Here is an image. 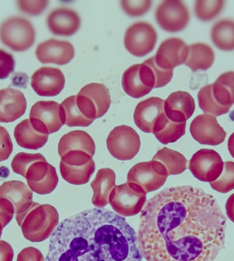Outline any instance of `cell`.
Segmentation results:
<instances>
[{
  "label": "cell",
  "instance_id": "obj_2",
  "mask_svg": "<svg viewBox=\"0 0 234 261\" xmlns=\"http://www.w3.org/2000/svg\"><path fill=\"white\" fill-rule=\"evenodd\" d=\"M138 244L126 219L106 208H90L58 225L45 261H142Z\"/></svg>",
  "mask_w": 234,
  "mask_h": 261
},
{
  "label": "cell",
  "instance_id": "obj_22",
  "mask_svg": "<svg viewBox=\"0 0 234 261\" xmlns=\"http://www.w3.org/2000/svg\"><path fill=\"white\" fill-rule=\"evenodd\" d=\"M0 198L9 200L13 204L15 215H18L31 206L33 193L24 182L11 180L0 186Z\"/></svg>",
  "mask_w": 234,
  "mask_h": 261
},
{
  "label": "cell",
  "instance_id": "obj_3",
  "mask_svg": "<svg viewBox=\"0 0 234 261\" xmlns=\"http://www.w3.org/2000/svg\"><path fill=\"white\" fill-rule=\"evenodd\" d=\"M15 218L24 238L31 242L48 240L59 224V215L54 206L34 202L25 212L16 215Z\"/></svg>",
  "mask_w": 234,
  "mask_h": 261
},
{
  "label": "cell",
  "instance_id": "obj_47",
  "mask_svg": "<svg viewBox=\"0 0 234 261\" xmlns=\"http://www.w3.org/2000/svg\"><path fill=\"white\" fill-rule=\"evenodd\" d=\"M4 228H5V227L3 226V224L0 222V239H1L2 234H3Z\"/></svg>",
  "mask_w": 234,
  "mask_h": 261
},
{
  "label": "cell",
  "instance_id": "obj_28",
  "mask_svg": "<svg viewBox=\"0 0 234 261\" xmlns=\"http://www.w3.org/2000/svg\"><path fill=\"white\" fill-rule=\"evenodd\" d=\"M96 168L93 160L82 166L68 165L62 161L60 164V171L63 179L75 186L87 184L96 171Z\"/></svg>",
  "mask_w": 234,
  "mask_h": 261
},
{
  "label": "cell",
  "instance_id": "obj_32",
  "mask_svg": "<svg viewBox=\"0 0 234 261\" xmlns=\"http://www.w3.org/2000/svg\"><path fill=\"white\" fill-rule=\"evenodd\" d=\"M152 160L158 161L165 166L169 175H177L187 169L188 161L180 152L165 147L159 150Z\"/></svg>",
  "mask_w": 234,
  "mask_h": 261
},
{
  "label": "cell",
  "instance_id": "obj_40",
  "mask_svg": "<svg viewBox=\"0 0 234 261\" xmlns=\"http://www.w3.org/2000/svg\"><path fill=\"white\" fill-rule=\"evenodd\" d=\"M15 61L13 56L0 49V80L9 77L15 70Z\"/></svg>",
  "mask_w": 234,
  "mask_h": 261
},
{
  "label": "cell",
  "instance_id": "obj_31",
  "mask_svg": "<svg viewBox=\"0 0 234 261\" xmlns=\"http://www.w3.org/2000/svg\"><path fill=\"white\" fill-rule=\"evenodd\" d=\"M80 92L88 96L96 106L99 118L104 116L108 111L111 105L110 94L108 88L104 84H88L84 86Z\"/></svg>",
  "mask_w": 234,
  "mask_h": 261
},
{
  "label": "cell",
  "instance_id": "obj_26",
  "mask_svg": "<svg viewBox=\"0 0 234 261\" xmlns=\"http://www.w3.org/2000/svg\"><path fill=\"white\" fill-rule=\"evenodd\" d=\"M186 122L178 123L169 120L165 112L161 114L153 126L152 134L160 143H174L185 134Z\"/></svg>",
  "mask_w": 234,
  "mask_h": 261
},
{
  "label": "cell",
  "instance_id": "obj_25",
  "mask_svg": "<svg viewBox=\"0 0 234 261\" xmlns=\"http://www.w3.org/2000/svg\"><path fill=\"white\" fill-rule=\"evenodd\" d=\"M14 137L18 145L30 150H38L47 143L49 136L39 133L34 129L30 119L19 122L15 126Z\"/></svg>",
  "mask_w": 234,
  "mask_h": 261
},
{
  "label": "cell",
  "instance_id": "obj_7",
  "mask_svg": "<svg viewBox=\"0 0 234 261\" xmlns=\"http://www.w3.org/2000/svg\"><path fill=\"white\" fill-rule=\"evenodd\" d=\"M30 120L34 129L49 136L65 124L63 108L54 101L36 102L30 110Z\"/></svg>",
  "mask_w": 234,
  "mask_h": 261
},
{
  "label": "cell",
  "instance_id": "obj_34",
  "mask_svg": "<svg viewBox=\"0 0 234 261\" xmlns=\"http://www.w3.org/2000/svg\"><path fill=\"white\" fill-rule=\"evenodd\" d=\"M224 6L225 2L222 0H199L195 2V12L201 21H209L219 15Z\"/></svg>",
  "mask_w": 234,
  "mask_h": 261
},
{
  "label": "cell",
  "instance_id": "obj_14",
  "mask_svg": "<svg viewBox=\"0 0 234 261\" xmlns=\"http://www.w3.org/2000/svg\"><path fill=\"white\" fill-rule=\"evenodd\" d=\"M192 137L199 144L217 146L225 141L227 132L215 116L201 114L194 118L190 126Z\"/></svg>",
  "mask_w": 234,
  "mask_h": 261
},
{
  "label": "cell",
  "instance_id": "obj_41",
  "mask_svg": "<svg viewBox=\"0 0 234 261\" xmlns=\"http://www.w3.org/2000/svg\"><path fill=\"white\" fill-rule=\"evenodd\" d=\"M13 151V144L7 128L0 126V162L7 160Z\"/></svg>",
  "mask_w": 234,
  "mask_h": 261
},
{
  "label": "cell",
  "instance_id": "obj_42",
  "mask_svg": "<svg viewBox=\"0 0 234 261\" xmlns=\"http://www.w3.org/2000/svg\"><path fill=\"white\" fill-rule=\"evenodd\" d=\"M15 210L13 204L6 198H0V222L7 226L13 220Z\"/></svg>",
  "mask_w": 234,
  "mask_h": 261
},
{
  "label": "cell",
  "instance_id": "obj_35",
  "mask_svg": "<svg viewBox=\"0 0 234 261\" xmlns=\"http://www.w3.org/2000/svg\"><path fill=\"white\" fill-rule=\"evenodd\" d=\"M209 185L214 190L222 194H226L234 190V162H224L221 176Z\"/></svg>",
  "mask_w": 234,
  "mask_h": 261
},
{
  "label": "cell",
  "instance_id": "obj_20",
  "mask_svg": "<svg viewBox=\"0 0 234 261\" xmlns=\"http://www.w3.org/2000/svg\"><path fill=\"white\" fill-rule=\"evenodd\" d=\"M165 112L171 121L182 123L186 122L193 115L195 110V102L189 92H173L165 101Z\"/></svg>",
  "mask_w": 234,
  "mask_h": 261
},
{
  "label": "cell",
  "instance_id": "obj_9",
  "mask_svg": "<svg viewBox=\"0 0 234 261\" xmlns=\"http://www.w3.org/2000/svg\"><path fill=\"white\" fill-rule=\"evenodd\" d=\"M165 166L158 161L141 162L133 166L128 174V181L141 186L146 194L158 190L169 176Z\"/></svg>",
  "mask_w": 234,
  "mask_h": 261
},
{
  "label": "cell",
  "instance_id": "obj_24",
  "mask_svg": "<svg viewBox=\"0 0 234 261\" xmlns=\"http://www.w3.org/2000/svg\"><path fill=\"white\" fill-rule=\"evenodd\" d=\"M96 146L91 136L84 130H76L68 132L60 139L58 144V154L62 156L73 150H82L92 158L96 153Z\"/></svg>",
  "mask_w": 234,
  "mask_h": 261
},
{
  "label": "cell",
  "instance_id": "obj_15",
  "mask_svg": "<svg viewBox=\"0 0 234 261\" xmlns=\"http://www.w3.org/2000/svg\"><path fill=\"white\" fill-rule=\"evenodd\" d=\"M189 47L178 38H170L163 41L153 56L155 63L165 71H173L174 68L185 63Z\"/></svg>",
  "mask_w": 234,
  "mask_h": 261
},
{
  "label": "cell",
  "instance_id": "obj_4",
  "mask_svg": "<svg viewBox=\"0 0 234 261\" xmlns=\"http://www.w3.org/2000/svg\"><path fill=\"white\" fill-rule=\"evenodd\" d=\"M197 97L204 114L215 117L227 114L234 104V71L221 74L215 83L201 88Z\"/></svg>",
  "mask_w": 234,
  "mask_h": 261
},
{
  "label": "cell",
  "instance_id": "obj_38",
  "mask_svg": "<svg viewBox=\"0 0 234 261\" xmlns=\"http://www.w3.org/2000/svg\"><path fill=\"white\" fill-rule=\"evenodd\" d=\"M92 160L91 156L82 150H73L61 156V161L70 166H82Z\"/></svg>",
  "mask_w": 234,
  "mask_h": 261
},
{
  "label": "cell",
  "instance_id": "obj_44",
  "mask_svg": "<svg viewBox=\"0 0 234 261\" xmlns=\"http://www.w3.org/2000/svg\"><path fill=\"white\" fill-rule=\"evenodd\" d=\"M14 251L9 243L0 240V261H13Z\"/></svg>",
  "mask_w": 234,
  "mask_h": 261
},
{
  "label": "cell",
  "instance_id": "obj_29",
  "mask_svg": "<svg viewBox=\"0 0 234 261\" xmlns=\"http://www.w3.org/2000/svg\"><path fill=\"white\" fill-rule=\"evenodd\" d=\"M211 39L216 47L222 51L234 50V21L221 20L214 25L211 30Z\"/></svg>",
  "mask_w": 234,
  "mask_h": 261
},
{
  "label": "cell",
  "instance_id": "obj_30",
  "mask_svg": "<svg viewBox=\"0 0 234 261\" xmlns=\"http://www.w3.org/2000/svg\"><path fill=\"white\" fill-rule=\"evenodd\" d=\"M122 84L125 92L134 99L143 97L151 92L141 79L139 73V64H134L126 70L123 74Z\"/></svg>",
  "mask_w": 234,
  "mask_h": 261
},
{
  "label": "cell",
  "instance_id": "obj_37",
  "mask_svg": "<svg viewBox=\"0 0 234 261\" xmlns=\"http://www.w3.org/2000/svg\"><path fill=\"white\" fill-rule=\"evenodd\" d=\"M123 10L130 17H140L145 15L150 9L152 1H124L121 2Z\"/></svg>",
  "mask_w": 234,
  "mask_h": 261
},
{
  "label": "cell",
  "instance_id": "obj_36",
  "mask_svg": "<svg viewBox=\"0 0 234 261\" xmlns=\"http://www.w3.org/2000/svg\"><path fill=\"white\" fill-rule=\"evenodd\" d=\"M45 158L41 153L30 154L26 152H19L14 156L11 163L13 171L25 178L28 168L32 163Z\"/></svg>",
  "mask_w": 234,
  "mask_h": 261
},
{
  "label": "cell",
  "instance_id": "obj_33",
  "mask_svg": "<svg viewBox=\"0 0 234 261\" xmlns=\"http://www.w3.org/2000/svg\"><path fill=\"white\" fill-rule=\"evenodd\" d=\"M61 106L63 108L64 116H65V124L69 127H73V126L86 127L93 122L84 117L78 110L76 105V95L66 98L62 101Z\"/></svg>",
  "mask_w": 234,
  "mask_h": 261
},
{
  "label": "cell",
  "instance_id": "obj_46",
  "mask_svg": "<svg viewBox=\"0 0 234 261\" xmlns=\"http://www.w3.org/2000/svg\"><path fill=\"white\" fill-rule=\"evenodd\" d=\"M228 150L232 158H234V132L230 136L229 140H228Z\"/></svg>",
  "mask_w": 234,
  "mask_h": 261
},
{
  "label": "cell",
  "instance_id": "obj_6",
  "mask_svg": "<svg viewBox=\"0 0 234 261\" xmlns=\"http://www.w3.org/2000/svg\"><path fill=\"white\" fill-rule=\"evenodd\" d=\"M36 32L29 20L21 17H13L0 25L2 43L14 51L29 49L35 41Z\"/></svg>",
  "mask_w": 234,
  "mask_h": 261
},
{
  "label": "cell",
  "instance_id": "obj_10",
  "mask_svg": "<svg viewBox=\"0 0 234 261\" xmlns=\"http://www.w3.org/2000/svg\"><path fill=\"white\" fill-rule=\"evenodd\" d=\"M157 39L156 30L151 24L144 21L137 22L126 30L125 47L132 55L143 57L154 49Z\"/></svg>",
  "mask_w": 234,
  "mask_h": 261
},
{
  "label": "cell",
  "instance_id": "obj_43",
  "mask_svg": "<svg viewBox=\"0 0 234 261\" xmlns=\"http://www.w3.org/2000/svg\"><path fill=\"white\" fill-rule=\"evenodd\" d=\"M17 261H45L41 251L34 247H28L20 252Z\"/></svg>",
  "mask_w": 234,
  "mask_h": 261
},
{
  "label": "cell",
  "instance_id": "obj_18",
  "mask_svg": "<svg viewBox=\"0 0 234 261\" xmlns=\"http://www.w3.org/2000/svg\"><path fill=\"white\" fill-rule=\"evenodd\" d=\"M27 100L23 92L12 88L0 90V122L15 121L25 114Z\"/></svg>",
  "mask_w": 234,
  "mask_h": 261
},
{
  "label": "cell",
  "instance_id": "obj_23",
  "mask_svg": "<svg viewBox=\"0 0 234 261\" xmlns=\"http://www.w3.org/2000/svg\"><path fill=\"white\" fill-rule=\"evenodd\" d=\"M116 174L110 168L99 170L96 178L90 184L93 191L92 203L98 208H104L109 204V198L116 187Z\"/></svg>",
  "mask_w": 234,
  "mask_h": 261
},
{
  "label": "cell",
  "instance_id": "obj_16",
  "mask_svg": "<svg viewBox=\"0 0 234 261\" xmlns=\"http://www.w3.org/2000/svg\"><path fill=\"white\" fill-rule=\"evenodd\" d=\"M65 77L59 69L44 67L34 72L31 77V87L41 96H55L64 89Z\"/></svg>",
  "mask_w": 234,
  "mask_h": 261
},
{
  "label": "cell",
  "instance_id": "obj_1",
  "mask_svg": "<svg viewBox=\"0 0 234 261\" xmlns=\"http://www.w3.org/2000/svg\"><path fill=\"white\" fill-rule=\"evenodd\" d=\"M226 227L217 199L203 189L166 188L141 212L138 247L147 261H214L225 248Z\"/></svg>",
  "mask_w": 234,
  "mask_h": 261
},
{
  "label": "cell",
  "instance_id": "obj_5",
  "mask_svg": "<svg viewBox=\"0 0 234 261\" xmlns=\"http://www.w3.org/2000/svg\"><path fill=\"white\" fill-rule=\"evenodd\" d=\"M146 202L147 194L144 190L138 185L128 181L115 187L109 198L113 210L124 217L136 216Z\"/></svg>",
  "mask_w": 234,
  "mask_h": 261
},
{
  "label": "cell",
  "instance_id": "obj_39",
  "mask_svg": "<svg viewBox=\"0 0 234 261\" xmlns=\"http://www.w3.org/2000/svg\"><path fill=\"white\" fill-rule=\"evenodd\" d=\"M48 1H18L17 6L20 11L28 15L36 16L43 13L48 7Z\"/></svg>",
  "mask_w": 234,
  "mask_h": 261
},
{
  "label": "cell",
  "instance_id": "obj_11",
  "mask_svg": "<svg viewBox=\"0 0 234 261\" xmlns=\"http://www.w3.org/2000/svg\"><path fill=\"white\" fill-rule=\"evenodd\" d=\"M223 166V161L217 151L203 148L192 156L189 168L197 179L210 184L221 176Z\"/></svg>",
  "mask_w": 234,
  "mask_h": 261
},
{
  "label": "cell",
  "instance_id": "obj_45",
  "mask_svg": "<svg viewBox=\"0 0 234 261\" xmlns=\"http://www.w3.org/2000/svg\"><path fill=\"white\" fill-rule=\"evenodd\" d=\"M225 210L228 218L234 223V193L228 198L225 204Z\"/></svg>",
  "mask_w": 234,
  "mask_h": 261
},
{
  "label": "cell",
  "instance_id": "obj_12",
  "mask_svg": "<svg viewBox=\"0 0 234 261\" xmlns=\"http://www.w3.org/2000/svg\"><path fill=\"white\" fill-rule=\"evenodd\" d=\"M155 19L162 29L173 33L186 28L190 21V14L182 1L167 0L157 7Z\"/></svg>",
  "mask_w": 234,
  "mask_h": 261
},
{
  "label": "cell",
  "instance_id": "obj_8",
  "mask_svg": "<svg viewBox=\"0 0 234 261\" xmlns=\"http://www.w3.org/2000/svg\"><path fill=\"white\" fill-rule=\"evenodd\" d=\"M106 144L113 158L121 161L131 160L140 150V136L131 126H118L111 130Z\"/></svg>",
  "mask_w": 234,
  "mask_h": 261
},
{
  "label": "cell",
  "instance_id": "obj_19",
  "mask_svg": "<svg viewBox=\"0 0 234 261\" xmlns=\"http://www.w3.org/2000/svg\"><path fill=\"white\" fill-rule=\"evenodd\" d=\"M47 25L53 35L71 37L80 29L81 19L74 10L58 8L48 15Z\"/></svg>",
  "mask_w": 234,
  "mask_h": 261
},
{
  "label": "cell",
  "instance_id": "obj_27",
  "mask_svg": "<svg viewBox=\"0 0 234 261\" xmlns=\"http://www.w3.org/2000/svg\"><path fill=\"white\" fill-rule=\"evenodd\" d=\"M189 47V56L184 64L192 71H207L213 66L215 54L210 46L199 43L190 45Z\"/></svg>",
  "mask_w": 234,
  "mask_h": 261
},
{
  "label": "cell",
  "instance_id": "obj_17",
  "mask_svg": "<svg viewBox=\"0 0 234 261\" xmlns=\"http://www.w3.org/2000/svg\"><path fill=\"white\" fill-rule=\"evenodd\" d=\"M35 54L41 63L65 65L74 59L75 49L70 42L52 39L40 43Z\"/></svg>",
  "mask_w": 234,
  "mask_h": 261
},
{
  "label": "cell",
  "instance_id": "obj_21",
  "mask_svg": "<svg viewBox=\"0 0 234 261\" xmlns=\"http://www.w3.org/2000/svg\"><path fill=\"white\" fill-rule=\"evenodd\" d=\"M164 105L165 100L155 96L141 101L135 108L134 113L137 127L145 133H152L155 122L165 112Z\"/></svg>",
  "mask_w": 234,
  "mask_h": 261
},
{
  "label": "cell",
  "instance_id": "obj_13",
  "mask_svg": "<svg viewBox=\"0 0 234 261\" xmlns=\"http://www.w3.org/2000/svg\"><path fill=\"white\" fill-rule=\"evenodd\" d=\"M25 178L30 190L40 195L54 192L59 181L55 167L45 158L32 163L28 168Z\"/></svg>",
  "mask_w": 234,
  "mask_h": 261
}]
</instances>
